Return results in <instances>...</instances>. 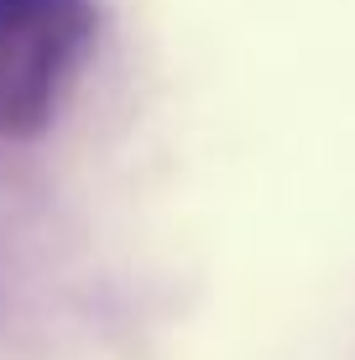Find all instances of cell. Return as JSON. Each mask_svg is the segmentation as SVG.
Wrapping results in <instances>:
<instances>
[{"mask_svg": "<svg viewBox=\"0 0 355 360\" xmlns=\"http://www.w3.org/2000/svg\"><path fill=\"white\" fill-rule=\"evenodd\" d=\"M100 32L94 0H0V136L21 141L58 115Z\"/></svg>", "mask_w": 355, "mask_h": 360, "instance_id": "1", "label": "cell"}]
</instances>
